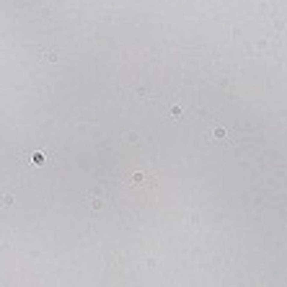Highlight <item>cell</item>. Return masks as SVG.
Masks as SVG:
<instances>
[{"label":"cell","mask_w":287,"mask_h":287,"mask_svg":"<svg viewBox=\"0 0 287 287\" xmlns=\"http://www.w3.org/2000/svg\"><path fill=\"white\" fill-rule=\"evenodd\" d=\"M44 57H47V60H49V62H54V60H57V52H47Z\"/></svg>","instance_id":"cell-1"}]
</instances>
